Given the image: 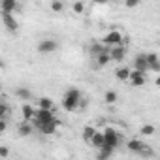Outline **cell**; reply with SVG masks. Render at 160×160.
Returning <instances> with one entry per match:
<instances>
[{
	"label": "cell",
	"mask_w": 160,
	"mask_h": 160,
	"mask_svg": "<svg viewBox=\"0 0 160 160\" xmlns=\"http://www.w3.org/2000/svg\"><path fill=\"white\" fill-rule=\"evenodd\" d=\"M19 136H23V138H27V136H30L32 134V124H30V121H23L21 124H19Z\"/></svg>",
	"instance_id": "d6986e66"
},
{
	"label": "cell",
	"mask_w": 160,
	"mask_h": 160,
	"mask_svg": "<svg viewBox=\"0 0 160 160\" xmlns=\"http://www.w3.org/2000/svg\"><path fill=\"white\" fill-rule=\"evenodd\" d=\"M36 111L38 109H34L28 102H25L23 104V108H21V113H23V121H34V117H36Z\"/></svg>",
	"instance_id": "4fadbf2b"
},
{
	"label": "cell",
	"mask_w": 160,
	"mask_h": 160,
	"mask_svg": "<svg viewBox=\"0 0 160 160\" xmlns=\"http://www.w3.org/2000/svg\"><path fill=\"white\" fill-rule=\"evenodd\" d=\"M122 2H124V6H126V8H138L141 0H122Z\"/></svg>",
	"instance_id": "83f0119b"
},
{
	"label": "cell",
	"mask_w": 160,
	"mask_h": 160,
	"mask_svg": "<svg viewBox=\"0 0 160 160\" xmlns=\"http://www.w3.org/2000/svg\"><path fill=\"white\" fill-rule=\"evenodd\" d=\"M38 106H40V108H43V109H53V100H51V98H47V96H43V98H40V100H38Z\"/></svg>",
	"instance_id": "44dd1931"
},
{
	"label": "cell",
	"mask_w": 160,
	"mask_h": 160,
	"mask_svg": "<svg viewBox=\"0 0 160 160\" xmlns=\"http://www.w3.org/2000/svg\"><path fill=\"white\" fill-rule=\"evenodd\" d=\"M81 92H79L77 89H68L66 92H64V96H62V108L66 109V111H75L79 106H81Z\"/></svg>",
	"instance_id": "6da1fadb"
},
{
	"label": "cell",
	"mask_w": 160,
	"mask_h": 160,
	"mask_svg": "<svg viewBox=\"0 0 160 160\" xmlns=\"http://www.w3.org/2000/svg\"><path fill=\"white\" fill-rule=\"evenodd\" d=\"M108 2H121V0H108Z\"/></svg>",
	"instance_id": "e575fe53"
},
{
	"label": "cell",
	"mask_w": 160,
	"mask_h": 160,
	"mask_svg": "<svg viewBox=\"0 0 160 160\" xmlns=\"http://www.w3.org/2000/svg\"><path fill=\"white\" fill-rule=\"evenodd\" d=\"M117 98H119V96H117V92H115V91H108V92L104 94L106 104H115V102H117Z\"/></svg>",
	"instance_id": "603a6c76"
},
{
	"label": "cell",
	"mask_w": 160,
	"mask_h": 160,
	"mask_svg": "<svg viewBox=\"0 0 160 160\" xmlns=\"http://www.w3.org/2000/svg\"><path fill=\"white\" fill-rule=\"evenodd\" d=\"M154 85H156V87H160V75L156 77V81H154Z\"/></svg>",
	"instance_id": "836d02e7"
},
{
	"label": "cell",
	"mask_w": 160,
	"mask_h": 160,
	"mask_svg": "<svg viewBox=\"0 0 160 160\" xmlns=\"http://www.w3.org/2000/svg\"><path fill=\"white\" fill-rule=\"evenodd\" d=\"M6 128H8V121L6 119H0V134H4Z\"/></svg>",
	"instance_id": "f546056e"
},
{
	"label": "cell",
	"mask_w": 160,
	"mask_h": 160,
	"mask_svg": "<svg viewBox=\"0 0 160 160\" xmlns=\"http://www.w3.org/2000/svg\"><path fill=\"white\" fill-rule=\"evenodd\" d=\"M94 2H96V4H109L108 0H94Z\"/></svg>",
	"instance_id": "d6a6232c"
},
{
	"label": "cell",
	"mask_w": 160,
	"mask_h": 160,
	"mask_svg": "<svg viewBox=\"0 0 160 160\" xmlns=\"http://www.w3.org/2000/svg\"><path fill=\"white\" fill-rule=\"evenodd\" d=\"M104 51H108V45H106L104 42H94V43L89 47L91 57H98V55H100V53H104Z\"/></svg>",
	"instance_id": "9a60e30c"
},
{
	"label": "cell",
	"mask_w": 160,
	"mask_h": 160,
	"mask_svg": "<svg viewBox=\"0 0 160 160\" xmlns=\"http://www.w3.org/2000/svg\"><path fill=\"white\" fill-rule=\"evenodd\" d=\"M149 70H151V72L160 73V60H158V62H154V64H151V66H149Z\"/></svg>",
	"instance_id": "4dcf8cb0"
},
{
	"label": "cell",
	"mask_w": 160,
	"mask_h": 160,
	"mask_svg": "<svg viewBox=\"0 0 160 160\" xmlns=\"http://www.w3.org/2000/svg\"><path fill=\"white\" fill-rule=\"evenodd\" d=\"M109 53H111V58H113L115 62H121V60H124V57H126V47L121 43V45L111 47V49H109Z\"/></svg>",
	"instance_id": "9c48e42d"
},
{
	"label": "cell",
	"mask_w": 160,
	"mask_h": 160,
	"mask_svg": "<svg viewBox=\"0 0 160 160\" xmlns=\"http://www.w3.org/2000/svg\"><path fill=\"white\" fill-rule=\"evenodd\" d=\"M104 143H106V138H104V132H98L96 130V134L92 136V139H91V147H94V149H102L104 147Z\"/></svg>",
	"instance_id": "2e32d148"
},
{
	"label": "cell",
	"mask_w": 160,
	"mask_h": 160,
	"mask_svg": "<svg viewBox=\"0 0 160 160\" xmlns=\"http://www.w3.org/2000/svg\"><path fill=\"white\" fill-rule=\"evenodd\" d=\"M126 149L130 151V152H136V154H141L145 149H147V143H143L141 139H130L128 143H126Z\"/></svg>",
	"instance_id": "ba28073f"
},
{
	"label": "cell",
	"mask_w": 160,
	"mask_h": 160,
	"mask_svg": "<svg viewBox=\"0 0 160 160\" xmlns=\"http://www.w3.org/2000/svg\"><path fill=\"white\" fill-rule=\"evenodd\" d=\"M55 119H57V117H55L53 109H43V108H38L36 117H34V124L40 128L43 122H49V121H55Z\"/></svg>",
	"instance_id": "3957f363"
},
{
	"label": "cell",
	"mask_w": 160,
	"mask_h": 160,
	"mask_svg": "<svg viewBox=\"0 0 160 160\" xmlns=\"http://www.w3.org/2000/svg\"><path fill=\"white\" fill-rule=\"evenodd\" d=\"M51 10L55 13H62L64 12V2H62V0H53V2H51Z\"/></svg>",
	"instance_id": "7402d4cb"
},
{
	"label": "cell",
	"mask_w": 160,
	"mask_h": 160,
	"mask_svg": "<svg viewBox=\"0 0 160 160\" xmlns=\"http://www.w3.org/2000/svg\"><path fill=\"white\" fill-rule=\"evenodd\" d=\"M130 73H132V70H130V68H124V66L115 70V77L121 79V81H128V79H130Z\"/></svg>",
	"instance_id": "ac0fdd59"
},
{
	"label": "cell",
	"mask_w": 160,
	"mask_h": 160,
	"mask_svg": "<svg viewBox=\"0 0 160 160\" xmlns=\"http://www.w3.org/2000/svg\"><path fill=\"white\" fill-rule=\"evenodd\" d=\"M94 134H96V128L94 126H85L83 128V141L85 143H91V139H92Z\"/></svg>",
	"instance_id": "ffe728a7"
},
{
	"label": "cell",
	"mask_w": 160,
	"mask_h": 160,
	"mask_svg": "<svg viewBox=\"0 0 160 160\" xmlns=\"http://www.w3.org/2000/svg\"><path fill=\"white\" fill-rule=\"evenodd\" d=\"M113 151H115V149H111V147H106V145H104V147L100 149V154H98V156H100V158H109V156L113 154Z\"/></svg>",
	"instance_id": "cb8c5ba5"
},
{
	"label": "cell",
	"mask_w": 160,
	"mask_h": 160,
	"mask_svg": "<svg viewBox=\"0 0 160 160\" xmlns=\"http://www.w3.org/2000/svg\"><path fill=\"white\" fill-rule=\"evenodd\" d=\"M147 62H149V66L154 64V62H158V55L156 53H147Z\"/></svg>",
	"instance_id": "f1b7e54d"
},
{
	"label": "cell",
	"mask_w": 160,
	"mask_h": 160,
	"mask_svg": "<svg viewBox=\"0 0 160 160\" xmlns=\"http://www.w3.org/2000/svg\"><path fill=\"white\" fill-rule=\"evenodd\" d=\"M104 138H106V147H111V149H117V145L121 143V136L117 134V130L115 128H111V126H108L106 130H104Z\"/></svg>",
	"instance_id": "277c9868"
},
{
	"label": "cell",
	"mask_w": 160,
	"mask_h": 160,
	"mask_svg": "<svg viewBox=\"0 0 160 160\" xmlns=\"http://www.w3.org/2000/svg\"><path fill=\"white\" fill-rule=\"evenodd\" d=\"M94 60H96V66H100V68H104V66H108L113 58H111V53H109V49L108 51H104V53H100L98 57H94Z\"/></svg>",
	"instance_id": "5bb4252c"
},
{
	"label": "cell",
	"mask_w": 160,
	"mask_h": 160,
	"mask_svg": "<svg viewBox=\"0 0 160 160\" xmlns=\"http://www.w3.org/2000/svg\"><path fill=\"white\" fill-rule=\"evenodd\" d=\"M139 132H141L143 136H152V134H154V126H152V124H143Z\"/></svg>",
	"instance_id": "484cf974"
},
{
	"label": "cell",
	"mask_w": 160,
	"mask_h": 160,
	"mask_svg": "<svg viewBox=\"0 0 160 160\" xmlns=\"http://www.w3.org/2000/svg\"><path fill=\"white\" fill-rule=\"evenodd\" d=\"M57 128H58V121L55 119V121H49V122H43V124L40 126V132H42L43 136H53V134L57 132Z\"/></svg>",
	"instance_id": "7c38bea8"
},
{
	"label": "cell",
	"mask_w": 160,
	"mask_h": 160,
	"mask_svg": "<svg viewBox=\"0 0 160 160\" xmlns=\"http://www.w3.org/2000/svg\"><path fill=\"white\" fill-rule=\"evenodd\" d=\"M72 10H73V13H83L85 12V4L83 2H73V6H72Z\"/></svg>",
	"instance_id": "4316f807"
},
{
	"label": "cell",
	"mask_w": 160,
	"mask_h": 160,
	"mask_svg": "<svg viewBox=\"0 0 160 160\" xmlns=\"http://www.w3.org/2000/svg\"><path fill=\"white\" fill-rule=\"evenodd\" d=\"M57 49H58V43H57L55 40H51V38L40 40V43H38V53H40V55H51V53H55Z\"/></svg>",
	"instance_id": "5b68a950"
},
{
	"label": "cell",
	"mask_w": 160,
	"mask_h": 160,
	"mask_svg": "<svg viewBox=\"0 0 160 160\" xmlns=\"http://www.w3.org/2000/svg\"><path fill=\"white\" fill-rule=\"evenodd\" d=\"M128 81L134 85V87H143L145 85V72H141V70H132V73H130V79Z\"/></svg>",
	"instance_id": "52a82bcc"
},
{
	"label": "cell",
	"mask_w": 160,
	"mask_h": 160,
	"mask_svg": "<svg viewBox=\"0 0 160 160\" xmlns=\"http://www.w3.org/2000/svg\"><path fill=\"white\" fill-rule=\"evenodd\" d=\"M134 68H136V70H141V72H147V70H149L147 53H139V55H136V58H134Z\"/></svg>",
	"instance_id": "30bf717a"
},
{
	"label": "cell",
	"mask_w": 160,
	"mask_h": 160,
	"mask_svg": "<svg viewBox=\"0 0 160 160\" xmlns=\"http://www.w3.org/2000/svg\"><path fill=\"white\" fill-rule=\"evenodd\" d=\"M8 115H10V108L6 102H2L0 104V119H8Z\"/></svg>",
	"instance_id": "d4e9b609"
},
{
	"label": "cell",
	"mask_w": 160,
	"mask_h": 160,
	"mask_svg": "<svg viewBox=\"0 0 160 160\" xmlns=\"http://www.w3.org/2000/svg\"><path fill=\"white\" fill-rule=\"evenodd\" d=\"M122 40H124V36H122V32H121V30H109V32H106V34H104V38H102V42H104L108 47L121 45V43H122Z\"/></svg>",
	"instance_id": "7a4b0ae2"
},
{
	"label": "cell",
	"mask_w": 160,
	"mask_h": 160,
	"mask_svg": "<svg viewBox=\"0 0 160 160\" xmlns=\"http://www.w3.org/2000/svg\"><path fill=\"white\" fill-rule=\"evenodd\" d=\"M15 96H17L19 100H25V102L32 100V92H30V89H25V87L15 89Z\"/></svg>",
	"instance_id": "e0dca14e"
},
{
	"label": "cell",
	"mask_w": 160,
	"mask_h": 160,
	"mask_svg": "<svg viewBox=\"0 0 160 160\" xmlns=\"http://www.w3.org/2000/svg\"><path fill=\"white\" fill-rule=\"evenodd\" d=\"M2 13H15V12H19V2L17 0H2Z\"/></svg>",
	"instance_id": "8fae6325"
},
{
	"label": "cell",
	"mask_w": 160,
	"mask_h": 160,
	"mask_svg": "<svg viewBox=\"0 0 160 160\" xmlns=\"http://www.w3.org/2000/svg\"><path fill=\"white\" fill-rule=\"evenodd\" d=\"M2 21H4V25H6V30L17 32L19 23H17V19H15V13H2Z\"/></svg>",
	"instance_id": "8992f818"
},
{
	"label": "cell",
	"mask_w": 160,
	"mask_h": 160,
	"mask_svg": "<svg viewBox=\"0 0 160 160\" xmlns=\"http://www.w3.org/2000/svg\"><path fill=\"white\" fill-rule=\"evenodd\" d=\"M0 156H2V158H6V156H8V149H6V147L0 149Z\"/></svg>",
	"instance_id": "1f68e13d"
}]
</instances>
